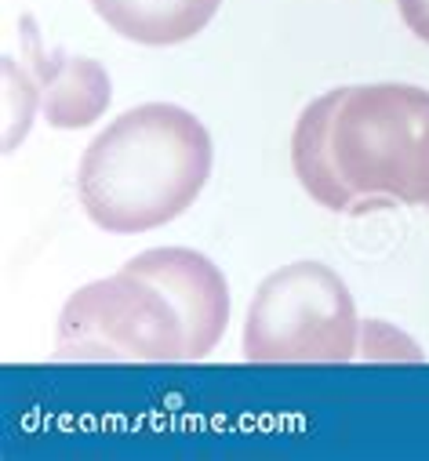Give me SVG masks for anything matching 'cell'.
I'll use <instances>...</instances> for the list:
<instances>
[{
    "label": "cell",
    "mask_w": 429,
    "mask_h": 461,
    "mask_svg": "<svg viewBox=\"0 0 429 461\" xmlns=\"http://www.w3.org/2000/svg\"><path fill=\"white\" fill-rule=\"evenodd\" d=\"M397 8H400V19L404 26L429 44V0H397Z\"/></svg>",
    "instance_id": "ba28073f"
},
{
    "label": "cell",
    "mask_w": 429,
    "mask_h": 461,
    "mask_svg": "<svg viewBox=\"0 0 429 461\" xmlns=\"http://www.w3.org/2000/svg\"><path fill=\"white\" fill-rule=\"evenodd\" d=\"M91 8L124 41L171 48L207 30L223 0H91Z\"/></svg>",
    "instance_id": "8992f818"
},
{
    "label": "cell",
    "mask_w": 429,
    "mask_h": 461,
    "mask_svg": "<svg viewBox=\"0 0 429 461\" xmlns=\"http://www.w3.org/2000/svg\"><path fill=\"white\" fill-rule=\"evenodd\" d=\"M335 102H339V87L320 95L316 102H309L302 109V117L291 131V167H295L298 185L320 207L350 214V203H346V196H342V189L332 175V164H328V124H332Z\"/></svg>",
    "instance_id": "52a82bcc"
},
{
    "label": "cell",
    "mask_w": 429,
    "mask_h": 461,
    "mask_svg": "<svg viewBox=\"0 0 429 461\" xmlns=\"http://www.w3.org/2000/svg\"><path fill=\"white\" fill-rule=\"evenodd\" d=\"M30 44V66H33V105L44 109V121L51 128H87L102 117L110 105V77L91 59H66V55H44L26 33Z\"/></svg>",
    "instance_id": "5b68a950"
},
{
    "label": "cell",
    "mask_w": 429,
    "mask_h": 461,
    "mask_svg": "<svg viewBox=\"0 0 429 461\" xmlns=\"http://www.w3.org/2000/svg\"><path fill=\"white\" fill-rule=\"evenodd\" d=\"M328 164L350 214L429 203V91L393 80L339 87Z\"/></svg>",
    "instance_id": "3957f363"
},
{
    "label": "cell",
    "mask_w": 429,
    "mask_h": 461,
    "mask_svg": "<svg viewBox=\"0 0 429 461\" xmlns=\"http://www.w3.org/2000/svg\"><path fill=\"white\" fill-rule=\"evenodd\" d=\"M230 323V284L207 255L153 248L69 294L55 330L66 364L204 360Z\"/></svg>",
    "instance_id": "6da1fadb"
},
{
    "label": "cell",
    "mask_w": 429,
    "mask_h": 461,
    "mask_svg": "<svg viewBox=\"0 0 429 461\" xmlns=\"http://www.w3.org/2000/svg\"><path fill=\"white\" fill-rule=\"evenodd\" d=\"M361 316L346 280L324 262L273 269L244 320L248 364H346L361 349Z\"/></svg>",
    "instance_id": "277c9868"
},
{
    "label": "cell",
    "mask_w": 429,
    "mask_h": 461,
    "mask_svg": "<svg viewBox=\"0 0 429 461\" xmlns=\"http://www.w3.org/2000/svg\"><path fill=\"white\" fill-rule=\"evenodd\" d=\"M211 160V135L189 109L146 102L121 113L84 149L77 196L105 233H150L193 207L207 185Z\"/></svg>",
    "instance_id": "7a4b0ae2"
}]
</instances>
